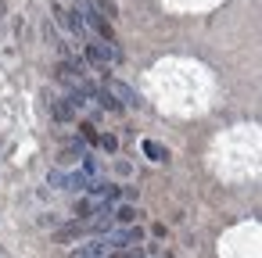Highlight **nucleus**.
<instances>
[{
  "label": "nucleus",
  "mask_w": 262,
  "mask_h": 258,
  "mask_svg": "<svg viewBox=\"0 0 262 258\" xmlns=\"http://www.w3.org/2000/svg\"><path fill=\"white\" fill-rule=\"evenodd\" d=\"M140 151H144L151 161H165V158H169V154H165V147H162L158 140H144V144H140Z\"/></svg>",
  "instance_id": "obj_4"
},
{
  "label": "nucleus",
  "mask_w": 262,
  "mask_h": 258,
  "mask_svg": "<svg viewBox=\"0 0 262 258\" xmlns=\"http://www.w3.org/2000/svg\"><path fill=\"white\" fill-rule=\"evenodd\" d=\"M86 58L94 65H112V61H119V51L112 43H86Z\"/></svg>",
  "instance_id": "obj_1"
},
{
  "label": "nucleus",
  "mask_w": 262,
  "mask_h": 258,
  "mask_svg": "<svg viewBox=\"0 0 262 258\" xmlns=\"http://www.w3.org/2000/svg\"><path fill=\"white\" fill-rule=\"evenodd\" d=\"M137 240H140L137 229H122V233H112V237H108L112 247H129V244H137Z\"/></svg>",
  "instance_id": "obj_3"
},
{
  "label": "nucleus",
  "mask_w": 262,
  "mask_h": 258,
  "mask_svg": "<svg viewBox=\"0 0 262 258\" xmlns=\"http://www.w3.org/2000/svg\"><path fill=\"white\" fill-rule=\"evenodd\" d=\"M104 251H108V244H104V240H90V244H83V247H76V251H72L69 258H101Z\"/></svg>",
  "instance_id": "obj_2"
},
{
  "label": "nucleus",
  "mask_w": 262,
  "mask_h": 258,
  "mask_svg": "<svg viewBox=\"0 0 262 258\" xmlns=\"http://www.w3.org/2000/svg\"><path fill=\"white\" fill-rule=\"evenodd\" d=\"M54 115H58V119H72V104H61V101H58V104H54Z\"/></svg>",
  "instance_id": "obj_6"
},
{
  "label": "nucleus",
  "mask_w": 262,
  "mask_h": 258,
  "mask_svg": "<svg viewBox=\"0 0 262 258\" xmlns=\"http://www.w3.org/2000/svg\"><path fill=\"white\" fill-rule=\"evenodd\" d=\"M119 222H137V212L133 208H119Z\"/></svg>",
  "instance_id": "obj_7"
},
{
  "label": "nucleus",
  "mask_w": 262,
  "mask_h": 258,
  "mask_svg": "<svg viewBox=\"0 0 262 258\" xmlns=\"http://www.w3.org/2000/svg\"><path fill=\"white\" fill-rule=\"evenodd\" d=\"M108 90H115V93L122 97V104H140V97H137L129 86H122V83H108Z\"/></svg>",
  "instance_id": "obj_5"
}]
</instances>
